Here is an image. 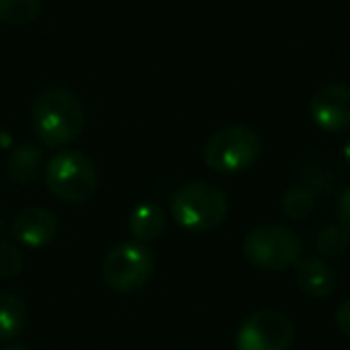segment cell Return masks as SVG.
<instances>
[{
	"mask_svg": "<svg viewBox=\"0 0 350 350\" xmlns=\"http://www.w3.org/2000/svg\"><path fill=\"white\" fill-rule=\"evenodd\" d=\"M31 122L36 137L51 149H58L84 132V106L68 89H46L34 98Z\"/></svg>",
	"mask_w": 350,
	"mask_h": 350,
	"instance_id": "obj_1",
	"label": "cell"
},
{
	"mask_svg": "<svg viewBox=\"0 0 350 350\" xmlns=\"http://www.w3.org/2000/svg\"><path fill=\"white\" fill-rule=\"evenodd\" d=\"M170 214L187 233H209L228 216V197L211 183H187L170 200Z\"/></svg>",
	"mask_w": 350,
	"mask_h": 350,
	"instance_id": "obj_2",
	"label": "cell"
},
{
	"mask_svg": "<svg viewBox=\"0 0 350 350\" xmlns=\"http://www.w3.org/2000/svg\"><path fill=\"white\" fill-rule=\"evenodd\" d=\"M262 156V139L252 127L228 125L216 130L204 144V163L219 175L245 173Z\"/></svg>",
	"mask_w": 350,
	"mask_h": 350,
	"instance_id": "obj_3",
	"label": "cell"
},
{
	"mask_svg": "<svg viewBox=\"0 0 350 350\" xmlns=\"http://www.w3.org/2000/svg\"><path fill=\"white\" fill-rule=\"evenodd\" d=\"M46 187L55 200L84 204L98 190V170L82 151H63L46 165Z\"/></svg>",
	"mask_w": 350,
	"mask_h": 350,
	"instance_id": "obj_4",
	"label": "cell"
},
{
	"mask_svg": "<svg viewBox=\"0 0 350 350\" xmlns=\"http://www.w3.org/2000/svg\"><path fill=\"white\" fill-rule=\"evenodd\" d=\"M243 252L247 262L262 271H283L295 267L302 252V243L286 226L264 224L245 235Z\"/></svg>",
	"mask_w": 350,
	"mask_h": 350,
	"instance_id": "obj_5",
	"label": "cell"
},
{
	"mask_svg": "<svg viewBox=\"0 0 350 350\" xmlns=\"http://www.w3.org/2000/svg\"><path fill=\"white\" fill-rule=\"evenodd\" d=\"M156 257L144 243H120L103 257V281L116 293H137L151 281Z\"/></svg>",
	"mask_w": 350,
	"mask_h": 350,
	"instance_id": "obj_6",
	"label": "cell"
},
{
	"mask_svg": "<svg viewBox=\"0 0 350 350\" xmlns=\"http://www.w3.org/2000/svg\"><path fill=\"white\" fill-rule=\"evenodd\" d=\"M295 326L291 317L278 310H257L240 324L235 334L238 350H291Z\"/></svg>",
	"mask_w": 350,
	"mask_h": 350,
	"instance_id": "obj_7",
	"label": "cell"
},
{
	"mask_svg": "<svg viewBox=\"0 0 350 350\" xmlns=\"http://www.w3.org/2000/svg\"><path fill=\"white\" fill-rule=\"evenodd\" d=\"M310 118L319 130L338 135L350 130V87L340 82L321 84L310 98Z\"/></svg>",
	"mask_w": 350,
	"mask_h": 350,
	"instance_id": "obj_8",
	"label": "cell"
},
{
	"mask_svg": "<svg viewBox=\"0 0 350 350\" xmlns=\"http://www.w3.org/2000/svg\"><path fill=\"white\" fill-rule=\"evenodd\" d=\"M58 219L53 211L44 209V206H29L22 214H17L15 224H12V235L17 243L25 247H44L58 235Z\"/></svg>",
	"mask_w": 350,
	"mask_h": 350,
	"instance_id": "obj_9",
	"label": "cell"
},
{
	"mask_svg": "<svg viewBox=\"0 0 350 350\" xmlns=\"http://www.w3.org/2000/svg\"><path fill=\"white\" fill-rule=\"evenodd\" d=\"M295 283L305 295L326 297L336 288V273L321 257H302L295 262Z\"/></svg>",
	"mask_w": 350,
	"mask_h": 350,
	"instance_id": "obj_10",
	"label": "cell"
},
{
	"mask_svg": "<svg viewBox=\"0 0 350 350\" xmlns=\"http://www.w3.org/2000/svg\"><path fill=\"white\" fill-rule=\"evenodd\" d=\"M165 228V214L159 204L154 202H144V204L135 206L130 216V233L135 235L137 243H151V240L161 238Z\"/></svg>",
	"mask_w": 350,
	"mask_h": 350,
	"instance_id": "obj_11",
	"label": "cell"
},
{
	"mask_svg": "<svg viewBox=\"0 0 350 350\" xmlns=\"http://www.w3.org/2000/svg\"><path fill=\"white\" fill-rule=\"evenodd\" d=\"M27 305L17 293H0V340H12L25 331Z\"/></svg>",
	"mask_w": 350,
	"mask_h": 350,
	"instance_id": "obj_12",
	"label": "cell"
},
{
	"mask_svg": "<svg viewBox=\"0 0 350 350\" xmlns=\"http://www.w3.org/2000/svg\"><path fill=\"white\" fill-rule=\"evenodd\" d=\"M41 163V151L31 144H22L12 151L10 161H8V175L12 183H31V178L36 175V168Z\"/></svg>",
	"mask_w": 350,
	"mask_h": 350,
	"instance_id": "obj_13",
	"label": "cell"
},
{
	"mask_svg": "<svg viewBox=\"0 0 350 350\" xmlns=\"http://www.w3.org/2000/svg\"><path fill=\"white\" fill-rule=\"evenodd\" d=\"M41 12V0H0V22L10 27H25Z\"/></svg>",
	"mask_w": 350,
	"mask_h": 350,
	"instance_id": "obj_14",
	"label": "cell"
},
{
	"mask_svg": "<svg viewBox=\"0 0 350 350\" xmlns=\"http://www.w3.org/2000/svg\"><path fill=\"white\" fill-rule=\"evenodd\" d=\"M314 190H310V187H291V190H286V195H283L281 200V209L283 214L288 216V219L293 221H302L307 219V216L314 211Z\"/></svg>",
	"mask_w": 350,
	"mask_h": 350,
	"instance_id": "obj_15",
	"label": "cell"
},
{
	"mask_svg": "<svg viewBox=\"0 0 350 350\" xmlns=\"http://www.w3.org/2000/svg\"><path fill=\"white\" fill-rule=\"evenodd\" d=\"M348 243H350V235L340 226H326V228H321V233L314 240L317 250L324 257H338L340 252H345Z\"/></svg>",
	"mask_w": 350,
	"mask_h": 350,
	"instance_id": "obj_16",
	"label": "cell"
},
{
	"mask_svg": "<svg viewBox=\"0 0 350 350\" xmlns=\"http://www.w3.org/2000/svg\"><path fill=\"white\" fill-rule=\"evenodd\" d=\"M25 267V257H22L20 247L8 240H0V276L3 278H12L22 271Z\"/></svg>",
	"mask_w": 350,
	"mask_h": 350,
	"instance_id": "obj_17",
	"label": "cell"
},
{
	"mask_svg": "<svg viewBox=\"0 0 350 350\" xmlns=\"http://www.w3.org/2000/svg\"><path fill=\"white\" fill-rule=\"evenodd\" d=\"M338 226L350 235V187L338 197Z\"/></svg>",
	"mask_w": 350,
	"mask_h": 350,
	"instance_id": "obj_18",
	"label": "cell"
},
{
	"mask_svg": "<svg viewBox=\"0 0 350 350\" xmlns=\"http://www.w3.org/2000/svg\"><path fill=\"white\" fill-rule=\"evenodd\" d=\"M334 321H336V329H338L340 334L348 336V338H350V300H345L343 305H340L338 310H336Z\"/></svg>",
	"mask_w": 350,
	"mask_h": 350,
	"instance_id": "obj_19",
	"label": "cell"
},
{
	"mask_svg": "<svg viewBox=\"0 0 350 350\" xmlns=\"http://www.w3.org/2000/svg\"><path fill=\"white\" fill-rule=\"evenodd\" d=\"M300 178H305V180H312L314 175L312 173H324L321 168H312V170H307V168H300ZM321 178H326V183H336V178H338V168H334V170H326V175H317V180H321Z\"/></svg>",
	"mask_w": 350,
	"mask_h": 350,
	"instance_id": "obj_20",
	"label": "cell"
},
{
	"mask_svg": "<svg viewBox=\"0 0 350 350\" xmlns=\"http://www.w3.org/2000/svg\"><path fill=\"white\" fill-rule=\"evenodd\" d=\"M343 156H345V163L350 165V137L345 139V144H343Z\"/></svg>",
	"mask_w": 350,
	"mask_h": 350,
	"instance_id": "obj_21",
	"label": "cell"
},
{
	"mask_svg": "<svg viewBox=\"0 0 350 350\" xmlns=\"http://www.w3.org/2000/svg\"><path fill=\"white\" fill-rule=\"evenodd\" d=\"M3 350H29L27 345H22V343H12V345H8V348H3Z\"/></svg>",
	"mask_w": 350,
	"mask_h": 350,
	"instance_id": "obj_22",
	"label": "cell"
}]
</instances>
